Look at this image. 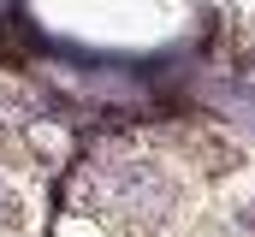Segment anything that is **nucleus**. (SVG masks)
I'll use <instances>...</instances> for the list:
<instances>
[{
    "label": "nucleus",
    "instance_id": "f257e3e1",
    "mask_svg": "<svg viewBox=\"0 0 255 237\" xmlns=\"http://www.w3.org/2000/svg\"><path fill=\"white\" fill-rule=\"evenodd\" d=\"M30 148H36L42 160H65V154H71V130H65V124H42V118H36V124H30Z\"/></svg>",
    "mask_w": 255,
    "mask_h": 237
}]
</instances>
